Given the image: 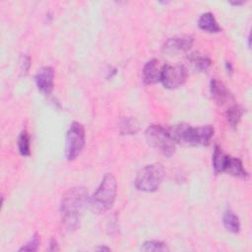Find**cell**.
Here are the masks:
<instances>
[{
  "instance_id": "obj_1",
  "label": "cell",
  "mask_w": 252,
  "mask_h": 252,
  "mask_svg": "<svg viewBox=\"0 0 252 252\" xmlns=\"http://www.w3.org/2000/svg\"><path fill=\"white\" fill-rule=\"evenodd\" d=\"M88 191L84 187L70 188L62 196L60 214L62 222L68 229H76L80 224L82 212L89 204Z\"/></svg>"
},
{
  "instance_id": "obj_2",
  "label": "cell",
  "mask_w": 252,
  "mask_h": 252,
  "mask_svg": "<svg viewBox=\"0 0 252 252\" xmlns=\"http://www.w3.org/2000/svg\"><path fill=\"white\" fill-rule=\"evenodd\" d=\"M168 132L175 143L188 146H205L209 144L215 130L212 125L193 127L189 124L181 123L170 127Z\"/></svg>"
},
{
  "instance_id": "obj_3",
  "label": "cell",
  "mask_w": 252,
  "mask_h": 252,
  "mask_svg": "<svg viewBox=\"0 0 252 252\" xmlns=\"http://www.w3.org/2000/svg\"><path fill=\"white\" fill-rule=\"evenodd\" d=\"M116 193L117 181L113 174L106 173L98 188L89 200V206L92 212L101 214L110 210L114 204Z\"/></svg>"
},
{
  "instance_id": "obj_4",
  "label": "cell",
  "mask_w": 252,
  "mask_h": 252,
  "mask_svg": "<svg viewBox=\"0 0 252 252\" xmlns=\"http://www.w3.org/2000/svg\"><path fill=\"white\" fill-rule=\"evenodd\" d=\"M148 144L166 157H171L175 153V142L168 129L160 125H151L145 132Z\"/></svg>"
},
{
  "instance_id": "obj_5",
  "label": "cell",
  "mask_w": 252,
  "mask_h": 252,
  "mask_svg": "<svg viewBox=\"0 0 252 252\" xmlns=\"http://www.w3.org/2000/svg\"><path fill=\"white\" fill-rule=\"evenodd\" d=\"M164 177V168L160 163H152L143 167L135 178V187L144 192H155Z\"/></svg>"
},
{
  "instance_id": "obj_6",
  "label": "cell",
  "mask_w": 252,
  "mask_h": 252,
  "mask_svg": "<svg viewBox=\"0 0 252 252\" xmlns=\"http://www.w3.org/2000/svg\"><path fill=\"white\" fill-rule=\"evenodd\" d=\"M85 145V129L79 122H73L66 134L65 157L68 160L76 158Z\"/></svg>"
},
{
  "instance_id": "obj_7",
  "label": "cell",
  "mask_w": 252,
  "mask_h": 252,
  "mask_svg": "<svg viewBox=\"0 0 252 252\" xmlns=\"http://www.w3.org/2000/svg\"><path fill=\"white\" fill-rule=\"evenodd\" d=\"M186 78L187 70L183 65H163L160 75V82L164 88L176 89L185 83Z\"/></svg>"
},
{
  "instance_id": "obj_8",
  "label": "cell",
  "mask_w": 252,
  "mask_h": 252,
  "mask_svg": "<svg viewBox=\"0 0 252 252\" xmlns=\"http://www.w3.org/2000/svg\"><path fill=\"white\" fill-rule=\"evenodd\" d=\"M194 42V38L192 35L183 34V35H176L173 37L168 38L163 46L162 50L166 53H178V52H185L189 50Z\"/></svg>"
},
{
  "instance_id": "obj_9",
  "label": "cell",
  "mask_w": 252,
  "mask_h": 252,
  "mask_svg": "<svg viewBox=\"0 0 252 252\" xmlns=\"http://www.w3.org/2000/svg\"><path fill=\"white\" fill-rule=\"evenodd\" d=\"M54 71L50 66L40 68L34 76V80L38 90L43 94H49L53 90Z\"/></svg>"
},
{
  "instance_id": "obj_10",
  "label": "cell",
  "mask_w": 252,
  "mask_h": 252,
  "mask_svg": "<svg viewBox=\"0 0 252 252\" xmlns=\"http://www.w3.org/2000/svg\"><path fill=\"white\" fill-rule=\"evenodd\" d=\"M163 65L160 64L158 59H151L143 68V80L147 85L155 84L160 81V75Z\"/></svg>"
},
{
  "instance_id": "obj_11",
  "label": "cell",
  "mask_w": 252,
  "mask_h": 252,
  "mask_svg": "<svg viewBox=\"0 0 252 252\" xmlns=\"http://www.w3.org/2000/svg\"><path fill=\"white\" fill-rule=\"evenodd\" d=\"M210 91H211L212 96L215 98V100L220 104L224 103L230 97L229 91L226 89V87L223 85V83H221L220 81H219L217 79L211 80Z\"/></svg>"
},
{
  "instance_id": "obj_12",
  "label": "cell",
  "mask_w": 252,
  "mask_h": 252,
  "mask_svg": "<svg viewBox=\"0 0 252 252\" xmlns=\"http://www.w3.org/2000/svg\"><path fill=\"white\" fill-rule=\"evenodd\" d=\"M198 25L201 30L211 33L220 32L221 31V28L219 26L217 20L215 19L214 15L211 12H206L202 14L199 18Z\"/></svg>"
},
{
  "instance_id": "obj_13",
  "label": "cell",
  "mask_w": 252,
  "mask_h": 252,
  "mask_svg": "<svg viewBox=\"0 0 252 252\" xmlns=\"http://www.w3.org/2000/svg\"><path fill=\"white\" fill-rule=\"evenodd\" d=\"M224 172H227L233 176L240 177V178H246L248 176L247 171L244 169L243 164L239 158L228 157V160L224 169Z\"/></svg>"
},
{
  "instance_id": "obj_14",
  "label": "cell",
  "mask_w": 252,
  "mask_h": 252,
  "mask_svg": "<svg viewBox=\"0 0 252 252\" xmlns=\"http://www.w3.org/2000/svg\"><path fill=\"white\" fill-rule=\"evenodd\" d=\"M228 157L229 156L225 155L219 146L215 147L213 154V167L217 173L224 172Z\"/></svg>"
},
{
  "instance_id": "obj_15",
  "label": "cell",
  "mask_w": 252,
  "mask_h": 252,
  "mask_svg": "<svg viewBox=\"0 0 252 252\" xmlns=\"http://www.w3.org/2000/svg\"><path fill=\"white\" fill-rule=\"evenodd\" d=\"M222 223L226 230L232 233H237L240 230V221L238 217L229 210L225 211V213L223 214Z\"/></svg>"
},
{
  "instance_id": "obj_16",
  "label": "cell",
  "mask_w": 252,
  "mask_h": 252,
  "mask_svg": "<svg viewBox=\"0 0 252 252\" xmlns=\"http://www.w3.org/2000/svg\"><path fill=\"white\" fill-rule=\"evenodd\" d=\"M190 61L192 62L194 67L201 72L207 71L212 64V61L208 56H206L204 54H199V53L191 54Z\"/></svg>"
},
{
  "instance_id": "obj_17",
  "label": "cell",
  "mask_w": 252,
  "mask_h": 252,
  "mask_svg": "<svg viewBox=\"0 0 252 252\" xmlns=\"http://www.w3.org/2000/svg\"><path fill=\"white\" fill-rule=\"evenodd\" d=\"M243 114V109L237 105V104H233L230 107L227 108L226 112H225V116H226V120L227 122L232 126V127H236L238 122L241 119V116Z\"/></svg>"
},
{
  "instance_id": "obj_18",
  "label": "cell",
  "mask_w": 252,
  "mask_h": 252,
  "mask_svg": "<svg viewBox=\"0 0 252 252\" xmlns=\"http://www.w3.org/2000/svg\"><path fill=\"white\" fill-rule=\"evenodd\" d=\"M18 149L21 155L30 156V136L27 131H22L18 139Z\"/></svg>"
},
{
  "instance_id": "obj_19",
  "label": "cell",
  "mask_w": 252,
  "mask_h": 252,
  "mask_svg": "<svg viewBox=\"0 0 252 252\" xmlns=\"http://www.w3.org/2000/svg\"><path fill=\"white\" fill-rule=\"evenodd\" d=\"M141 249L143 251H168L166 244L158 240H150L144 242Z\"/></svg>"
},
{
  "instance_id": "obj_20",
  "label": "cell",
  "mask_w": 252,
  "mask_h": 252,
  "mask_svg": "<svg viewBox=\"0 0 252 252\" xmlns=\"http://www.w3.org/2000/svg\"><path fill=\"white\" fill-rule=\"evenodd\" d=\"M120 131L123 134H133L137 131V125L133 119L123 118L120 121Z\"/></svg>"
},
{
  "instance_id": "obj_21",
  "label": "cell",
  "mask_w": 252,
  "mask_h": 252,
  "mask_svg": "<svg viewBox=\"0 0 252 252\" xmlns=\"http://www.w3.org/2000/svg\"><path fill=\"white\" fill-rule=\"evenodd\" d=\"M39 242V236L37 234H34L27 244L19 249V251H36L38 249Z\"/></svg>"
},
{
  "instance_id": "obj_22",
  "label": "cell",
  "mask_w": 252,
  "mask_h": 252,
  "mask_svg": "<svg viewBox=\"0 0 252 252\" xmlns=\"http://www.w3.org/2000/svg\"><path fill=\"white\" fill-rule=\"evenodd\" d=\"M21 69L23 72L27 73L29 71V68L31 66V60H30V57L27 56V55H22L21 57Z\"/></svg>"
},
{
  "instance_id": "obj_23",
  "label": "cell",
  "mask_w": 252,
  "mask_h": 252,
  "mask_svg": "<svg viewBox=\"0 0 252 252\" xmlns=\"http://www.w3.org/2000/svg\"><path fill=\"white\" fill-rule=\"evenodd\" d=\"M47 250H48V251H58V250H59L58 244H57V242H56L55 239H51V240H50L49 247H48Z\"/></svg>"
},
{
  "instance_id": "obj_24",
  "label": "cell",
  "mask_w": 252,
  "mask_h": 252,
  "mask_svg": "<svg viewBox=\"0 0 252 252\" xmlns=\"http://www.w3.org/2000/svg\"><path fill=\"white\" fill-rule=\"evenodd\" d=\"M97 251H110V248L108 247H105V246H99L96 248Z\"/></svg>"
},
{
  "instance_id": "obj_25",
  "label": "cell",
  "mask_w": 252,
  "mask_h": 252,
  "mask_svg": "<svg viewBox=\"0 0 252 252\" xmlns=\"http://www.w3.org/2000/svg\"><path fill=\"white\" fill-rule=\"evenodd\" d=\"M230 4H232V5H241V4H243V2H230Z\"/></svg>"
}]
</instances>
